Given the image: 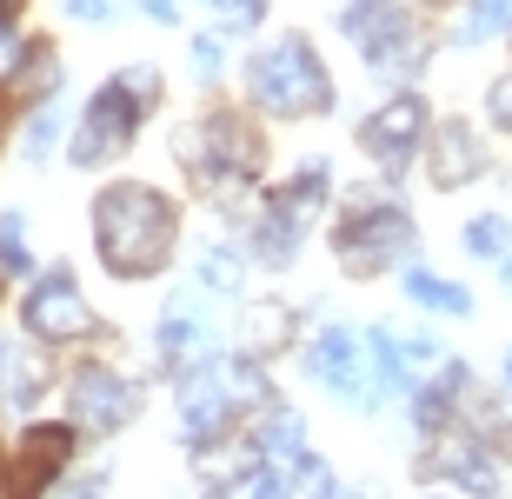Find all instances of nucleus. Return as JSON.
Listing matches in <instances>:
<instances>
[{
  "mask_svg": "<svg viewBox=\"0 0 512 499\" xmlns=\"http://www.w3.org/2000/svg\"><path fill=\"white\" fill-rule=\"evenodd\" d=\"M326 499H346V493H340V486H326Z\"/></svg>",
  "mask_w": 512,
  "mask_h": 499,
  "instance_id": "58836bf2",
  "label": "nucleus"
},
{
  "mask_svg": "<svg viewBox=\"0 0 512 499\" xmlns=\"http://www.w3.org/2000/svg\"><path fill=\"white\" fill-rule=\"evenodd\" d=\"M320 200H326V167H320V160H306V167L293 173L280 193H273V213H280V220H293V227L306 233V220L320 213Z\"/></svg>",
  "mask_w": 512,
  "mask_h": 499,
  "instance_id": "a211bd4d",
  "label": "nucleus"
},
{
  "mask_svg": "<svg viewBox=\"0 0 512 499\" xmlns=\"http://www.w3.org/2000/svg\"><path fill=\"white\" fill-rule=\"evenodd\" d=\"M40 386H47V366H40L27 346H14L7 333H0V400L34 406V400H40Z\"/></svg>",
  "mask_w": 512,
  "mask_h": 499,
  "instance_id": "f3484780",
  "label": "nucleus"
},
{
  "mask_svg": "<svg viewBox=\"0 0 512 499\" xmlns=\"http://www.w3.org/2000/svg\"><path fill=\"white\" fill-rule=\"evenodd\" d=\"M499 280H506V293H512V253H506V260H499Z\"/></svg>",
  "mask_w": 512,
  "mask_h": 499,
  "instance_id": "72a5a7b5",
  "label": "nucleus"
},
{
  "mask_svg": "<svg viewBox=\"0 0 512 499\" xmlns=\"http://www.w3.org/2000/svg\"><path fill=\"white\" fill-rule=\"evenodd\" d=\"M333 247H340V267L353 273V280H373V273L399 267V260H413L419 233H413V220H406L399 207H386V200L360 193V200L346 207L340 233H333Z\"/></svg>",
  "mask_w": 512,
  "mask_h": 499,
  "instance_id": "20e7f679",
  "label": "nucleus"
},
{
  "mask_svg": "<svg viewBox=\"0 0 512 499\" xmlns=\"http://www.w3.org/2000/svg\"><path fill=\"white\" fill-rule=\"evenodd\" d=\"M506 380H512V353H506Z\"/></svg>",
  "mask_w": 512,
  "mask_h": 499,
  "instance_id": "ea45409f",
  "label": "nucleus"
},
{
  "mask_svg": "<svg viewBox=\"0 0 512 499\" xmlns=\"http://www.w3.org/2000/svg\"><path fill=\"white\" fill-rule=\"evenodd\" d=\"M240 400H266V380L253 360H207L193 366L187 386H180V433L193 446H207L213 433H227L233 406Z\"/></svg>",
  "mask_w": 512,
  "mask_h": 499,
  "instance_id": "423d86ee",
  "label": "nucleus"
},
{
  "mask_svg": "<svg viewBox=\"0 0 512 499\" xmlns=\"http://www.w3.org/2000/svg\"><path fill=\"white\" fill-rule=\"evenodd\" d=\"M20 67H27V40H14L7 27H0V80H14Z\"/></svg>",
  "mask_w": 512,
  "mask_h": 499,
  "instance_id": "c85d7f7f",
  "label": "nucleus"
},
{
  "mask_svg": "<svg viewBox=\"0 0 512 499\" xmlns=\"http://www.w3.org/2000/svg\"><path fill=\"white\" fill-rule=\"evenodd\" d=\"M366 346H373V373H380L386 393H393V386H419L426 373H439V360H446L439 346H426L419 333H399V327H380Z\"/></svg>",
  "mask_w": 512,
  "mask_h": 499,
  "instance_id": "ddd939ff",
  "label": "nucleus"
},
{
  "mask_svg": "<svg viewBox=\"0 0 512 499\" xmlns=\"http://www.w3.org/2000/svg\"><path fill=\"white\" fill-rule=\"evenodd\" d=\"M0 499H14V480H7V466H0Z\"/></svg>",
  "mask_w": 512,
  "mask_h": 499,
  "instance_id": "f704fd0d",
  "label": "nucleus"
},
{
  "mask_svg": "<svg viewBox=\"0 0 512 499\" xmlns=\"http://www.w3.org/2000/svg\"><path fill=\"white\" fill-rule=\"evenodd\" d=\"M140 413V386L120 380L114 366H80L74 373V426L87 433H114Z\"/></svg>",
  "mask_w": 512,
  "mask_h": 499,
  "instance_id": "9b49d317",
  "label": "nucleus"
},
{
  "mask_svg": "<svg viewBox=\"0 0 512 499\" xmlns=\"http://www.w3.org/2000/svg\"><path fill=\"white\" fill-rule=\"evenodd\" d=\"M120 7H127V0H67V14H74V20H114Z\"/></svg>",
  "mask_w": 512,
  "mask_h": 499,
  "instance_id": "c756f323",
  "label": "nucleus"
},
{
  "mask_svg": "<svg viewBox=\"0 0 512 499\" xmlns=\"http://www.w3.org/2000/svg\"><path fill=\"white\" fill-rule=\"evenodd\" d=\"M486 114H493V127H506V134H512V74L493 80V94H486Z\"/></svg>",
  "mask_w": 512,
  "mask_h": 499,
  "instance_id": "cd10ccee",
  "label": "nucleus"
},
{
  "mask_svg": "<svg viewBox=\"0 0 512 499\" xmlns=\"http://www.w3.org/2000/svg\"><path fill=\"white\" fill-rule=\"evenodd\" d=\"M286 333H293V320H286L280 300H260V307H247V360H266L273 346H286Z\"/></svg>",
  "mask_w": 512,
  "mask_h": 499,
  "instance_id": "aec40b11",
  "label": "nucleus"
},
{
  "mask_svg": "<svg viewBox=\"0 0 512 499\" xmlns=\"http://www.w3.org/2000/svg\"><path fill=\"white\" fill-rule=\"evenodd\" d=\"M406 293H413L426 313H453V320L473 313V293L459 287V280H439V273H406Z\"/></svg>",
  "mask_w": 512,
  "mask_h": 499,
  "instance_id": "6ab92c4d",
  "label": "nucleus"
},
{
  "mask_svg": "<svg viewBox=\"0 0 512 499\" xmlns=\"http://www.w3.org/2000/svg\"><path fill=\"white\" fill-rule=\"evenodd\" d=\"M360 147L380 160L386 173H399L406 160L419 154V147H426V100H419V94H393L380 114H366Z\"/></svg>",
  "mask_w": 512,
  "mask_h": 499,
  "instance_id": "1a4fd4ad",
  "label": "nucleus"
},
{
  "mask_svg": "<svg viewBox=\"0 0 512 499\" xmlns=\"http://www.w3.org/2000/svg\"><path fill=\"white\" fill-rule=\"evenodd\" d=\"M0 267L7 273H27V227H20V213H0Z\"/></svg>",
  "mask_w": 512,
  "mask_h": 499,
  "instance_id": "393cba45",
  "label": "nucleus"
},
{
  "mask_svg": "<svg viewBox=\"0 0 512 499\" xmlns=\"http://www.w3.org/2000/svg\"><path fill=\"white\" fill-rule=\"evenodd\" d=\"M200 280H207L213 293H240V280H247V260H240V247H207V260H200Z\"/></svg>",
  "mask_w": 512,
  "mask_h": 499,
  "instance_id": "412c9836",
  "label": "nucleus"
},
{
  "mask_svg": "<svg viewBox=\"0 0 512 499\" xmlns=\"http://www.w3.org/2000/svg\"><path fill=\"white\" fill-rule=\"evenodd\" d=\"M47 87H54V54H47V47H34V54H27V67H20V74H14V94L40 100V94H47Z\"/></svg>",
  "mask_w": 512,
  "mask_h": 499,
  "instance_id": "a878e982",
  "label": "nucleus"
},
{
  "mask_svg": "<svg viewBox=\"0 0 512 499\" xmlns=\"http://www.w3.org/2000/svg\"><path fill=\"white\" fill-rule=\"evenodd\" d=\"M426 173H433V187H466L486 173V147L466 120H446L433 140H426Z\"/></svg>",
  "mask_w": 512,
  "mask_h": 499,
  "instance_id": "4468645a",
  "label": "nucleus"
},
{
  "mask_svg": "<svg viewBox=\"0 0 512 499\" xmlns=\"http://www.w3.org/2000/svg\"><path fill=\"white\" fill-rule=\"evenodd\" d=\"M153 87H160L153 67H127V74H114L107 87H100L94 107H87V120L74 127V167H100V160H114L120 147H127L133 127H140V114L153 107Z\"/></svg>",
  "mask_w": 512,
  "mask_h": 499,
  "instance_id": "7ed1b4c3",
  "label": "nucleus"
},
{
  "mask_svg": "<svg viewBox=\"0 0 512 499\" xmlns=\"http://www.w3.org/2000/svg\"><path fill=\"white\" fill-rule=\"evenodd\" d=\"M54 127H60V114H54V107H40L34 127H27V160H40L47 147H54Z\"/></svg>",
  "mask_w": 512,
  "mask_h": 499,
  "instance_id": "bb28decb",
  "label": "nucleus"
},
{
  "mask_svg": "<svg viewBox=\"0 0 512 499\" xmlns=\"http://www.w3.org/2000/svg\"><path fill=\"white\" fill-rule=\"evenodd\" d=\"M306 373L340 393V400H373V360H366V340L353 327H320L306 346Z\"/></svg>",
  "mask_w": 512,
  "mask_h": 499,
  "instance_id": "6e6552de",
  "label": "nucleus"
},
{
  "mask_svg": "<svg viewBox=\"0 0 512 499\" xmlns=\"http://www.w3.org/2000/svg\"><path fill=\"white\" fill-rule=\"evenodd\" d=\"M213 346H220V327H213V313L193 300V293H180V300H167V313H160V353L167 360H180L193 373V366L213 360Z\"/></svg>",
  "mask_w": 512,
  "mask_h": 499,
  "instance_id": "f8f14e48",
  "label": "nucleus"
},
{
  "mask_svg": "<svg viewBox=\"0 0 512 499\" xmlns=\"http://www.w3.org/2000/svg\"><path fill=\"white\" fill-rule=\"evenodd\" d=\"M147 14L153 20H173V0H147Z\"/></svg>",
  "mask_w": 512,
  "mask_h": 499,
  "instance_id": "473e14b6",
  "label": "nucleus"
},
{
  "mask_svg": "<svg viewBox=\"0 0 512 499\" xmlns=\"http://www.w3.org/2000/svg\"><path fill=\"white\" fill-rule=\"evenodd\" d=\"M47 499H94V486H54Z\"/></svg>",
  "mask_w": 512,
  "mask_h": 499,
  "instance_id": "2f4dec72",
  "label": "nucleus"
},
{
  "mask_svg": "<svg viewBox=\"0 0 512 499\" xmlns=\"http://www.w3.org/2000/svg\"><path fill=\"white\" fill-rule=\"evenodd\" d=\"M20 320H27V333L34 340H80V333H94V313H87V300H80V287L67 280V273H47V280H34V293H27V307H20Z\"/></svg>",
  "mask_w": 512,
  "mask_h": 499,
  "instance_id": "9d476101",
  "label": "nucleus"
},
{
  "mask_svg": "<svg viewBox=\"0 0 512 499\" xmlns=\"http://www.w3.org/2000/svg\"><path fill=\"white\" fill-rule=\"evenodd\" d=\"M253 247H260L266 267H286V260L300 253V227H293V220H280V213H266V227H260V240H253Z\"/></svg>",
  "mask_w": 512,
  "mask_h": 499,
  "instance_id": "4be33fe9",
  "label": "nucleus"
},
{
  "mask_svg": "<svg viewBox=\"0 0 512 499\" xmlns=\"http://www.w3.org/2000/svg\"><path fill=\"white\" fill-rule=\"evenodd\" d=\"M14 7H20V0H0V27H7V14H14Z\"/></svg>",
  "mask_w": 512,
  "mask_h": 499,
  "instance_id": "c9c22d12",
  "label": "nucleus"
},
{
  "mask_svg": "<svg viewBox=\"0 0 512 499\" xmlns=\"http://www.w3.org/2000/svg\"><path fill=\"white\" fill-rule=\"evenodd\" d=\"M74 453V426H27L20 433V466H27V480H54L60 466Z\"/></svg>",
  "mask_w": 512,
  "mask_h": 499,
  "instance_id": "dca6fc26",
  "label": "nucleus"
},
{
  "mask_svg": "<svg viewBox=\"0 0 512 499\" xmlns=\"http://www.w3.org/2000/svg\"><path fill=\"white\" fill-rule=\"evenodd\" d=\"M466 253H479V260H506L512 253V227L499 220V213L473 220V227H466Z\"/></svg>",
  "mask_w": 512,
  "mask_h": 499,
  "instance_id": "5701e85b",
  "label": "nucleus"
},
{
  "mask_svg": "<svg viewBox=\"0 0 512 499\" xmlns=\"http://www.w3.org/2000/svg\"><path fill=\"white\" fill-rule=\"evenodd\" d=\"M193 67H200V74H220V34H200V40H193Z\"/></svg>",
  "mask_w": 512,
  "mask_h": 499,
  "instance_id": "7c9ffc66",
  "label": "nucleus"
},
{
  "mask_svg": "<svg viewBox=\"0 0 512 499\" xmlns=\"http://www.w3.org/2000/svg\"><path fill=\"white\" fill-rule=\"evenodd\" d=\"M512 27V0H473V14H466V47L486 34H506Z\"/></svg>",
  "mask_w": 512,
  "mask_h": 499,
  "instance_id": "b1692460",
  "label": "nucleus"
},
{
  "mask_svg": "<svg viewBox=\"0 0 512 499\" xmlns=\"http://www.w3.org/2000/svg\"><path fill=\"white\" fill-rule=\"evenodd\" d=\"M207 7H227V14H233V7H247V0H207Z\"/></svg>",
  "mask_w": 512,
  "mask_h": 499,
  "instance_id": "e433bc0d",
  "label": "nucleus"
},
{
  "mask_svg": "<svg viewBox=\"0 0 512 499\" xmlns=\"http://www.w3.org/2000/svg\"><path fill=\"white\" fill-rule=\"evenodd\" d=\"M173 200L147 180H120L94 200V247L114 280H153L173 260Z\"/></svg>",
  "mask_w": 512,
  "mask_h": 499,
  "instance_id": "f257e3e1",
  "label": "nucleus"
},
{
  "mask_svg": "<svg viewBox=\"0 0 512 499\" xmlns=\"http://www.w3.org/2000/svg\"><path fill=\"white\" fill-rule=\"evenodd\" d=\"M426 473H446V480H459L466 493H479V499H499V493H506V473H499V460L479 440H446L433 453V466H426Z\"/></svg>",
  "mask_w": 512,
  "mask_h": 499,
  "instance_id": "2eb2a0df",
  "label": "nucleus"
},
{
  "mask_svg": "<svg viewBox=\"0 0 512 499\" xmlns=\"http://www.w3.org/2000/svg\"><path fill=\"white\" fill-rule=\"evenodd\" d=\"M340 27L346 40H360L366 67L380 80H406L426 67V34H419V20L393 0H346L340 7Z\"/></svg>",
  "mask_w": 512,
  "mask_h": 499,
  "instance_id": "39448f33",
  "label": "nucleus"
},
{
  "mask_svg": "<svg viewBox=\"0 0 512 499\" xmlns=\"http://www.w3.org/2000/svg\"><path fill=\"white\" fill-rule=\"evenodd\" d=\"M180 167H193L200 180H247L260 173V134H253L240 114H207L180 127Z\"/></svg>",
  "mask_w": 512,
  "mask_h": 499,
  "instance_id": "0eeeda50",
  "label": "nucleus"
},
{
  "mask_svg": "<svg viewBox=\"0 0 512 499\" xmlns=\"http://www.w3.org/2000/svg\"><path fill=\"white\" fill-rule=\"evenodd\" d=\"M499 433H506V446H512V413H506V420H499Z\"/></svg>",
  "mask_w": 512,
  "mask_h": 499,
  "instance_id": "4c0bfd02",
  "label": "nucleus"
},
{
  "mask_svg": "<svg viewBox=\"0 0 512 499\" xmlns=\"http://www.w3.org/2000/svg\"><path fill=\"white\" fill-rule=\"evenodd\" d=\"M247 87L266 114H280V120H306V114L333 107V80H326V67H320L306 34H280L273 47H260L247 67Z\"/></svg>",
  "mask_w": 512,
  "mask_h": 499,
  "instance_id": "f03ea898",
  "label": "nucleus"
}]
</instances>
